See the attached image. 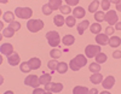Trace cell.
Here are the masks:
<instances>
[{"label": "cell", "mask_w": 121, "mask_h": 94, "mask_svg": "<svg viewBox=\"0 0 121 94\" xmlns=\"http://www.w3.org/2000/svg\"><path fill=\"white\" fill-rule=\"evenodd\" d=\"M9 27H11L15 31H17V30H19V29H21V23H19V22H16V20H15V22H12L11 24H10Z\"/></svg>", "instance_id": "8d00e7d4"}, {"label": "cell", "mask_w": 121, "mask_h": 94, "mask_svg": "<svg viewBox=\"0 0 121 94\" xmlns=\"http://www.w3.org/2000/svg\"><path fill=\"white\" fill-rule=\"evenodd\" d=\"M33 94H45V92H44L43 88H35L34 92H33Z\"/></svg>", "instance_id": "b9f144b4"}, {"label": "cell", "mask_w": 121, "mask_h": 94, "mask_svg": "<svg viewBox=\"0 0 121 94\" xmlns=\"http://www.w3.org/2000/svg\"><path fill=\"white\" fill-rule=\"evenodd\" d=\"M46 92H52V93H59L63 90V85L62 83H52L50 82L48 85L45 86Z\"/></svg>", "instance_id": "52a82bcc"}, {"label": "cell", "mask_w": 121, "mask_h": 94, "mask_svg": "<svg viewBox=\"0 0 121 94\" xmlns=\"http://www.w3.org/2000/svg\"><path fill=\"white\" fill-rule=\"evenodd\" d=\"M28 64H29V66H30L32 70H36V69L40 68V65H41V60H40L39 58H36V57H34V58H30L28 60Z\"/></svg>", "instance_id": "7c38bea8"}, {"label": "cell", "mask_w": 121, "mask_h": 94, "mask_svg": "<svg viewBox=\"0 0 121 94\" xmlns=\"http://www.w3.org/2000/svg\"><path fill=\"white\" fill-rule=\"evenodd\" d=\"M107 54L105 53H99L97 57H96V63H98V64H102V63H105L107 61Z\"/></svg>", "instance_id": "f546056e"}, {"label": "cell", "mask_w": 121, "mask_h": 94, "mask_svg": "<svg viewBox=\"0 0 121 94\" xmlns=\"http://www.w3.org/2000/svg\"><path fill=\"white\" fill-rule=\"evenodd\" d=\"M44 27H45V24L41 19H29L28 23H27L28 30L32 31V33H38V31H40Z\"/></svg>", "instance_id": "7a4b0ae2"}, {"label": "cell", "mask_w": 121, "mask_h": 94, "mask_svg": "<svg viewBox=\"0 0 121 94\" xmlns=\"http://www.w3.org/2000/svg\"><path fill=\"white\" fill-rule=\"evenodd\" d=\"M99 94H112V93H109V92H107V90H104V92H102V93H99Z\"/></svg>", "instance_id": "7dc6e473"}, {"label": "cell", "mask_w": 121, "mask_h": 94, "mask_svg": "<svg viewBox=\"0 0 121 94\" xmlns=\"http://www.w3.org/2000/svg\"><path fill=\"white\" fill-rule=\"evenodd\" d=\"M15 13L11 12V11H6L4 15H3V20H5L6 23H10L11 24L12 22H15Z\"/></svg>", "instance_id": "2e32d148"}, {"label": "cell", "mask_w": 121, "mask_h": 94, "mask_svg": "<svg viewBox=\"0 0 121 94\" xmlns=\"http://www.w3.org/2000/svg\"><path fill=\"white\" fill-rule=\"evenodd\" d=\"M95 19L97 20V22H103V20L105 19V15L102 11H97L95 13Z\"/></svg>", "instance_id": "d6a6232c"}, {"label": "cell", "mask_w": 121, "mask_h": 94, "mask_svg": "<svg viewBox=\"0 0 121 94\" xmlns=\"http://www.w3.org/2000/svg\"><path fill=\"white\" fill-rule=\"evenodd\" d=\"M90 30H91V33L98 35V34H100V31H102V25L99 23H93L92 25H90Z\"/></svg>", "instance_id": "cb8c5ba5"}, {"label": "cell", "mask_w": 121, "mask_h": 94, "mask_svg": "<svg viewBox=\"0 0 121 94\" xmlns=\"http://www.w3.org/2000/svg\"><path fill=\"white\" fill-rule=\"evenodd\" d=\"M4 94H13V92H12V90H7V92H5Z\"/></svg>", "instance_id": "bcb514c9"}, {"label": "cell", "mask_w": 121, "mask_h": 94, "mask_svg": "<svg viewBox=\"0 0 121 94\" xmlns=\"http://www.w3.org/2000/svg\"><path fill=\"white\" fill-rule=\"evenodd\" d=\"M116 10L119 12H121V1H119L117 4H116Z\"/></svg>", "instance_id": "f6af8a7d"}, {"label": "cell", "mask_w": 121, "mask_h": 94, "mask_svg": "<svg viewBox=\"0 0 121 94\" xmlns=\"http://www.w3.org/2000/svg\"><path fill=\"white\" fill-rule=\"evenodd\" d=\"M87 28H90V22H88L87 19H85V20H82L81 23L78 24V33H79L80 35H82Z\"/></svg>", "instance_id": "5bb4252c"}, {"label": "cell", "mask_w": 121, "mask_h": 94, "mask_svg": "<svg viewBox=\"0 0 121 94\" xmlns=\"http://www.w3.org/2000/svg\"><path fill=\"white\" fill-rule=\"evenodd\" d=\"M46 40H47V42L50 46H52V47H56L59 45L60 42V37H59V34L57 33V31H48V33H46Z\"/></svg>", "instance_id": "277c9868"}, {"label": "cell", "mask_w": 121, "mask_h": 94, "mask_svg": "<svg viewBox=\"0 0 121 94\" xmlns=\"http://www.w3.org/2000/svg\"><path fill=\"white\" fill-rule=\"evenodd\" d=\"M100 53V46H96V45H88L85 48V54L88 58H92V57H97Z\"/></svg>", "instance_id": "5b68a950"}, {"label": "cell", "mask_w": 121, "mask_h": 94, "mask_svg": "<svg viewBox=\"0 0 121 94\" xmlns=\"http://www.w3.org/2000/svg\"><path fill=\"white\" fill-rule=\"evenodd\" d=\"M58 64H59V63H58L56 59H52V60H50V61L47 63V66H48V69H50V70L55 71V70H57V66H58Z\"/></svg>", "instance_id": "f1b7e54d"}, {"label": "cell", "mask_w": 121, "mask_h": 94, "mask_svg": "<svg viewBox=\"0 0 121 94\" xmlns=\"http://www.w3.org/2000/svg\"><path fill=\"white\" fill-rule=\"evenodd\" d=\"M103 80H104V78H103V75L99 74V72L91 75V77H90V81L92 82V83H95V85H99V83H102Z\"/></svg>", "instance_id": "9a60e30c"}, {"label": "cell", "mask_w": 121, "mask_h": 94, "mask_svg": "<svg viewBox=\"0 0 121 94\" xmlns=\"http://www.w3.org/2000/svg\"><path fill=\"white\" fill-rule=\"evenodd\" d=\"M75 19H76V18L73 17V16L67 17V18H65V24H67L69 28H73V27L75 25V23H76V22H75Z\"/></svg>", "instance_id": "1f68e13d"}, {"label": "cell", "mask_w": 121, "mask_h": 94, "mask_svg": "<svg viewBox=\"0 0 121 94\" xmlns=\"http://www.w3.org/2000/svg\"><path fill=\"white\" fill-rule=\"evenodd\" d=\"M24 85L33 87L34 89H35V88H39V86H40L39 77H38L36 75H28V76L26 77V80H24Z\"/></svg>", "instance_id": "8992f818"}, {"label": "cell", "mask_w": 121, "mask_h": 94, "mask_svg": "<svg viewBox=\"0 0 121 94\" xmlns=\"http://www.w3.org/2000/svg\"><path fill=\"white\" fill-rule=\"evenodd\" d=\"M1 35L5 36V37H12V36L15 35V30H13L11 27H7V28H5V29L1 31Z\"/></svg>", "instance_id": "484cf974"}, {"label": "cell", "mask_w": 121, "mask_h": 94, "mask_svg": "<svg viewBox=\"0 0 121 94\" xmlns=\"http://www.w3.org/2000/svg\"><path fill=\"white\" fill-rule=\"evenodd\" d=\"M59 11H60L62 15H69L70 12H72V7L68 6V5H63L62 7L59 8Z\"/></svg>", "instance_id": "e575fe53"}, {"label": "cell", "mask_w": 121, "mask_h": 94, "mask_svg": "<svg viewBox=\"0 0 121 94\" xmlns=\"http://www.w3.org/2000/svg\"><path fill=\"white\" fill-rule=\"evenodd\" d=\"M85 10H84V7H80V6H78V7H75L74 10H73V16L75 17V18H82V17H85Z\"/></svg>", "instance_id": "ac0fdd59"}, {"label": "cell", "mask_w": 121, "mask_h": 94, "mask_svg": "<svg viewBox=\"0 0 121 94\" xmlns=\"http://www.w3.org/2000/svg\"><path fill=\"white\" fill-rule=\"evenodd\" d=\"M104 20H107L110 27H113L114 24H116L117 23V15H116V12L113 11V10L112 11H108L105 13V19Z\"/></svg>", "instance_id": "ba28073f"}, {"label": "cell", "mask_w": 121, "mask_h": 94, "mask_svg": "<svg viewBox=\"0 0 121 94\" xmlns=\"http://www.w3.org/2000/svg\"><path fill=\"white\" fill-rule=\"evenodd\" d=\"M0 52H1L3 56H7V58L13 54V46L11 44H3L0 47Z\"/></svg>", "instance_id": "9c48e42d"}, {"label": "cell", "mask_w": 121, "mask_h": 94, "mask_svg": "<svg viewBox=\"0 0 121 94\" xmlns=\"http://www.w3.org/2000/svg\"><path fill=\"white\" fill-rule=\"evenodd\" d=\"M51 80H52V76L50 75V74H43L41 76L39 77V81H40V85H44V86L48 85V83L51 82Z\"/></svg>", "instance_id": "d6986e66"}, {"label": "cell", "mask_w": 121, "mask_h": 94, "mask_svg": "<svg viewBox=\"0 0 121 94\" xmlns=\"http://www.w3.org/2000/svg\"><path fill=\"white\" fill-rule=\"evenodd\" d=\"M114 31H115V28H113V27H107V29H105V35H113L114 34Z\"/></svg>", "instance_id": "f35d334b"}, {"label": "cell", "mask_w": 121, "mask_h": 94, "mask_svg": "<svg viewBox=\"0 0 121 94\" xmlns=\"http://www.w3.org/2000/svg\"><path fill=\"white\" fill-rule=\"evenodd\" d=\"M68 6H76L79 4V0H65Z\"/></svg>", "instance_id": "ab89813d"}, {"label": "cell", "mask_w": 121, "mask_h": 94, "mask_svg": "<svg viewBox=\"0 0 121 94\" xmlns=\"http://www.w3.org/2000/svg\"><path fill=\"white\" fill-rule=\"evenodd\" d=\"M115 85V77L114 76H108L103 80L102 82V86L105 88V89H110V88H113Z\"/></svg>", "instance_id": "30bf717a"}, {"label": "cell", "mask_w": 121, "mask_h": 94, "mask_svg": "<svg viewBox=\"0 0 121 94\" xmlns=\"http://www.w3.org/2000/svg\"><path fill=\"white\" fill-rule=\"evenodd\" d=\"M62 42H63V45H64V46H72V45L75 42V37H74V35L68 34V35L63 36Z\"/></svg>", "instance_id": "e0dca14e"}, {"label": "cell", "mask_w": 121, "mask_h": 94, "mask_svg": "<svg viewBox=\"0 0 121 94\" xmlns=\"http://www.w3.org/2000/svg\"><path fill=\"white\" fill-rule=\"evenodd\" d=\"M19 69H21L22 72H26V74L32 70V69H30V66H29V64H28V61H23L22 64L19 65Z\"/></svg>", "instance_id": "836d02e7"}, {"label": "cell", "mask_w": 121, "mask_h": 94, "mask_svg": "<svg viewBox=\"0 0 121 94\" xmlns=\"http://www.w3.org/2000/svg\"><path fill=\"white\" fill-rule=\"evenodd\" d=\"M88 88L87 87H82V86H76L73 89V94H88Z\"/></svg>", "instance_id": "44dd1931"}, {"label": "cell", "mask_w": 121, "mask_h": 94, "mask_svg": "<svg viewBox=\"0 0 121 94\" xmlns=\"http://www.w3.org/2000/svg\"><path fill=\"white\" fill-rule=\"evenodd\" d=\"M50 56L52 57V59H57L59 57H62V52H60V49L53 48V49H51V52H50Z\"/></svg>", "instance_id": "83f0119b"}, {"label": "cell", "mask_w": 121, "mask_h": 94, "mask_svg": "<svg viewBox=\"0 0 121 94\" xmlns=\"http://www.w3.org/2000/svg\"><path fill=\"white\" fill-rule=\"evenodd\" d=\"M67 70H68V64H67V63H64V61L59 63L58 66H57V72H58V74L63 75V74L67 72Z\"/></svg>", "instance_id": "d4e9b609"}, {"label": "cell", "mask_w": 121, "mask_h": 94, "mask_svg": "<svg viewBox=\"0 0 121 94\" xmlns=\"http://www.w3.org/2000/svg\"><path fill=\"white\" fill-rule=\"evenodd\" d=\"M45 94H53L52 92H45Z\"/></svg>", "instance_id": "c3c4849f"}, {"label": "cell", "mask_w": 121, "mask_h": 94, "mask_svg": "<svg viewBox=\"0 0 121 94\" xmlns=\"http://www.w3.org/2000/svg\"><path fill=\"white\" fill-rule=\"evenodd\" d=\"M87 64V59L85 56L82 54H78L75 58H73L69 63V66L73 71H79L81 68H84L85 65Z\"/></svg>", "instance_id": "6da1fadb"}, {"label": "cell", "mask_w": 121, "mask_h": 94, "mask_svg": "<svg viewBox=\"0 0 121 94\" xmlns=\"http://www.w3.org/2000/svg\"><path fill=\"white\" fill-rule=\"evenodd\" d=\"M96 42L100 46H104V45H108L109 44V36L105 35V34H98L96 36Z\"/></svg>", "instance_id": "8fae6325"}, {"label": "cell", "mask_w": 121, "mask_h": 94, "mask_svg": "<svg viewBox=\"0 0 121 94\" xmlns=\"http://www.w3.org/2000/svg\"><path fill=\"white\" fill-rule=\"evenodd\" d=\"M113 58L120 59V58H121V51H115L114 53H113Z\"/></svg>", "instance_id": "60d3db41"}, {"label": "cell", "mask_w": 121, "mask_h": 94, "mask_svg": "<svg viewBox=\"0 0 121 94\" xmlns=\"http://www.w3.org/2000/svg\"><path fill=\"white\" fill-rule=\"evenodd\" d=\"M120 44H121V39L119 36H112L109 39V46L117 47V46H120Z\"/></svg>", "instance_id": "603a6c76"}, {"label": "cell", "mask_w": 121, "mask_h": 94, "mask_svg": "<svg viewBox=\"0 0 121 94\" xmlns=\"http://www.w3.org/2000/svg\"><path fill=\"white\" fill-rule=\"evenodd\" d=\"M88 94H98V89L97 88H92L88 90Z\"/></svg>", "instance_id": "7bdbcfd3"}, {"label": "cell", "mask_w": 121, "mask_h": 94, "mask_svg": "<svg viewBox=\"0 0 121 94\" xmlns=\"http://www.w3.org/2000/svg\"><path fill=\"white\" fill-rule=\"evenodd\" d=\"M43 13L44 15H46V16H48V15H51L52 13V11H53V10L51 8V7H50V5L48 4H45L44 6H43Z\"/></svg>", "instance_id": "d590c367"}, {"label": "cell", "mask_w": 121, "mask_h": 94, "mask_svg": "<svg viewBox=\"0 0 121 94\" xmlns=\"http://www.w3.org/2000/svg\"><path fill=\"white\" fill-rule=\"evenodd\" d=\"M109 7H110V1H109V0H103V1H102V10L108 11Z\"/></svg>", "instance_id": "74e56055"}, {"label": "cell", "mask_w": 121, "mask_h": 94, "mask_svg": "<svg viewBox=\"0 0 121 94\" xmlns=\"http://www.w3.org/2000/svg\"><path fill=\"white\" fill-rule=\"evenodd\" d=\"M99 1H98V0H95V1H92V3H91L90 4V6H88V11L91 12V13H96L97 12V10H98V7H99Z\"/></svg>", "instance_id": "4316f807"}, {"label": "cell", "mask_w": 121, "mask_h": 94, "mask_svg": "<svg viewBox=\"0 0 121 94\" xmlns=\"http://www.w3.org/2000/svg\"><path fill=\"white\" fill-rule=\"evenodd\" d=\"M99 70H100V65L98 64V63H91L90 64V71L91 72L97 74V72H99Z\"/></svg>", "instance_id": "4dcf8cb0"}, {"label": "cell", "mask_w": 121, "mask_h": 94, "mask_svg": "<svg viewBox=\"0 0 121 94\" xmlns=\"http://www.w3.org/2000/svg\"><path fill=\"white\" fill-rule=\"evenodd\" d=\"M15 15L18 18L22 19H29L33 16V10L30 7H16L15 8Z\"/></svg>", "instance_id": "3957f363"}, {"label": "cell", "mask_w": 121, "mask_h": 94, "mask_svg": "<svg viewBox=\"0 0 121 94\" xmlns=\"http://www.w3.org/2000/svg\"><path fill=\"white\" fill-rule=\"evenodd\" d=\"M48 5H50V7H51L53 11H55V10H59L60 7L63 6L62 5V0H50Z\"/></svg>", "instance_id": "ffe728a7"}, {"label": "cell", "mask_w": 121, "mask_h": 94, "mask_svg": "<svg viewBox=\"0 0 121 94\" xmlns=\"http://www.w3.org/2000/svg\"><path fill=\"white\" fill-rule=\"evenodd\" d=\"M53 23L57 25V27H63V24L65 23V19L63 18L62 15H56L53 17Z\"/></svg>", "instance_id": "7402d4cb"}, {"label": "cell", "mask_w": 121, "mask_h": 94, "mask_svg": "<svg viewBox=\"0 0 121 94\" xmlns=\"http://www.w3.org/2000/svg\"><path fill=\"white\" fill-rule=\"evenodd\" d=\"M7 61H9V64L11 66H16V65H18L19 63H21V58H19V56L17 53H13L12 56H10L7 58Z\"/></svg>", "instance_id": "4fadbf2b"}, {"label": "cell", "mask_w": 121, "mask_h": 94, "mask_svg": "<svg viewBox=\"0 0 121 94\" xmlns=\"http://www.w3.org/2000/svg\"><path fill=\"white\" fill-rule=\"evenodd\" d=\"M115 30H121V22H117L115 24Z\"/></svg>", "instance_id": "ee69618b"}]
</instances>
